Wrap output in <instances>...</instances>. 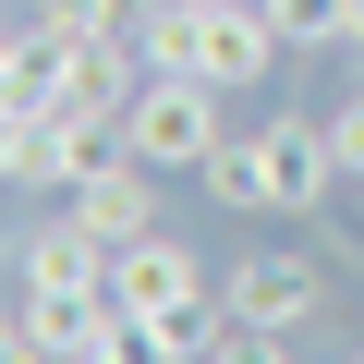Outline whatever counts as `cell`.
I'll list each match as a JSON object with an SVG mask.
<instances>
[{"instance_id": "obj_7", "label": "cell", "mask_w": 364, "mask_h": 364, "mask_svg": "<svg viewBox=\"0 0 364 364\" xmlns=\"http://www.w3.org/2000/svg\"><path fill=\"white\" fill-rule=\"evenodd\" d=\"M73 219H85L109 255H122V243H146V231H158V170L122 146L109 170H85V182H73Z\"/></svg>"}, {"instance_id": "obj_17", "label": "cell", "mask_w": 364, "mask_h": 364, "mask_svg": "<svg viewBox=\"0 0 364 364\" xmlns=\"http://www.w3.org/2000/svg\"><path fill=\"white\" fill-rule=\"evenodd\" d=\"M170 364H219V352H170Z\"/></svg>"}, {"instance_id": "obj_2", "label": "cell", "mask_w": 364, "mask_h": 364, "mask_svg": "<svg viewBox=\"0 0 364 364\" xmlns=\"http://www.w3.org/2000/svg\"><path fill=\"white\" fill-rule=\"evenodd\" d=\"M231 316H243V328H267V340H291V328H316V316H328V267H316V255H291V243H279V255H243V267H231Z\"/></svg>"}, {"instance_id": "obj_13", "label": "cell", "mask_w": 364, "mask_h": 364, "mask_svg": "<svg viewBox=\"0 0 364 364\" xmlns=\"http://www.w3.org/2000/svg\"><path fill=\"white\" fill-rule=\"evenodd\" d=\"M0 364H49V352H37V328H25V291L0 304Z\"/></svg>"}, {"instance_id": "obj_10", "label": "cell", "mask_w": 364, "mask_h": 364, "mask_svg": "<svg viewBox=\"0 0 364 364\" xmlns=\"http://www.w3.org/2000/svg\"><path fill=\"white\" fill-rule=\"evenodd\" d=\"M267 13H279V37H291V49H340L352 0H267Z\"/></svg>"}, {"instance_id": "obj_9", "label": "cell", "mask_w": 364, "mask_h": 364, "mask_svg": "<svg viewBox=\"0 0 364 364\" xmlns=\"http://www.w3.org/2000/svg\"><path fill=\"white\" fill-rule=\"evenodd\" d=\"M25 328H37L49 364H85V352L122 328V291H25Z\"/></svg>"}, {"instance_id": "obj_16", "label": "cell", "mask_w": 364, "mask_h": 364, "mask_svg": "<svg viewBox=\"0 0 364 364\" xmlns=\"http://www.w3.org/2000/svg\"><path fill=\"white\" fill-rule=\"evenodd\" d=\"M340 49H352V61H364V0H352V25H340Z\"/></svg>"}, {"instance_id": "obj_4", "label": "cell", "mask_w": 364, "mask_h": 364, "mask_svg": "<svg viewBox=\"0 0 364 364\" xmlns=\"http://www.w3.org/2000/svg\"><path fill=\"white\" fill-rule=\"evenodd\" d=\"M279 61H291V37H279L267 0H207V25H195V73L207 85H267Z\"/></svg>"}, {"instance_id": "obj_6", "label": "cell", "mask_w": 364, "mask_h": 364, "mask_svg": "<svg viewBox=\"0 0 364 364\" xmlns=\"http://www.w3.org/2000/svg\"><path fill=\"white\" fill-rule=\"evenodd\" d=\"M109 291H122V316H182V304H207V267H195V243L146 231L109 255Z\"/></svg>"}, {"instance_id": "obj_5", "label": "cell", "mask_w": 364, "mask_h": 364, "mask_svg": "<svg viewBox=\"0 0 364 364\" xmlns=\"http://www.w3.org/2000/svg\"><path fill=\"white\" fill-rule=\"evenodd\" d=\"M109 158H122V109H37L25 122V182H61L73 195V182L109 170Z\"/></svg>"}, {"instance_id": "obj_8", "label": "cell", "mask_w": 364, "mask_h": 364, "mask_svg": "<svg viewBox=\"0 0 364 364\" xmlns=\"http://www.w3.org/2000/svg\"><path fill=\"white\" fill-rule=\"evenodd\" d=\"M13 291H109V243L61 207L49 231H25V243H13Z\"/></svg>"}, {"instance_id": "obj_1", "label": "cell", "mask_w": 364, "mask_h": 364, "mask_svg": "<svg viewBox=\"0 0 364 364\" xmlns=\"http://www.w3.org/2000/svg\"><path fill=\"white\" fill-rule=\"evenodd\" d=\"M219 134H231V122H219V85H207V73H146L134 109H122V146H134L146 170H207Z\"/></svg>"}, {"instance_id": "obj_11", "label": "cell", "mask_w": 364, "mask_h": 364, "mask_svg": "<svg viewBox=\"0 0 364 364\" xmlns=\"http://www.w3.org/2000/svg\"><path fill=\"white\" fill-rule=\"evenodd\" d=\"M207 195H219V207H267V195H255V134H219V158H207Z\"/></svg>"}, {"instance_id": "obj_3", "label": "cell", "mask_w": 364, "mask_h": 364, "mask_svg": "<svg viewBox=\"0 0 364 364\" xmlns=\"http://www.w3.org/2000/svg\"><path fill=\"white\" fill-rule=\"evenodd\" d=\"M328 182H340L328 122H267V134H255V195H267L279 219H316V207H328Z\"/></svg>"}, {"instance_id": "obj_15", "label": "cell", "mask_w": 364, "mask_h": 364, "mask_svg": "<svg viewBox=\"0 0 364 364\" xmlns=\"http://www.w3.org/2000/svg\"><path fill=\"white\" fill-rule=\"evenodd\" d=\"M13 61H25V25H13V13H0V73H13Z\"/></svg>"}, {"instance_id": "obj_12", "label": "cell", "mask_w": 364, "mask_h": 364, "mask_svg": "<svg viewBox=\"0 0 364 364\" xmlns=\"http://www.w3.org/2000/svg\"><path fill=\"white\" fill-rule=\"evenodd\" d=\"M328 146H340V170H364V85H352V97L328 109Z\"/></svg>"}, {"instance_id": "obj_14", "label": "cell", "mask_w": 364, "mask_h": 364, "mask_svg": "<svg viewBox=\"0 0 364 364\" xmlns=\"http://www.w3.org/2000/svg\"><path fill=\"white\" fill-rule=\"evenodd\" d=\"M0 182H25V109H0Z\"/></svg>"}]
</instances>
